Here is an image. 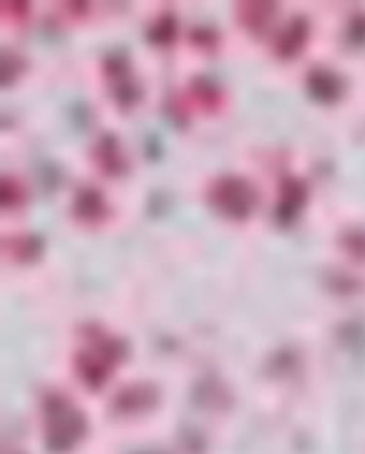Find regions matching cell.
I'll return each mask as SVG.
<instances>
[{
    "instance_id": "6da1fadb",
    "label": "cell",
    "mask_w": 365,
    "mask_h": 454,
    "mask_svg": "<svg viewBox=\"0 0 365 454\" xmlns=\"http://www.w3.org/2000/svg\"><path fill=\"white\" fill-rule=\"evenodd\" d=\"M212 205L229 217H247L254 207L252 184L237 177L220 179L212 190Z\"/></svg>"
},
{
    "instance_id": "7a4b0ae2",
    "label": "cell",
    "mask_w": 365,
    "mask_h": 454,
    "mask_svg": "<svg viewBox=\"0 0 365 454\" xmlns=\"http://www.w3.org/2000/svg\"><path fill=\"white\" fill-rule=\"evenodd\" d=\"M302 28H305V23H302V20H298L292 28H287V33L283 35V41L277 43V49H280L283 56H295V53H300L302 43H305V38H307V33L298 35V31H302Z\"/></svg>"
}]
</instances>
